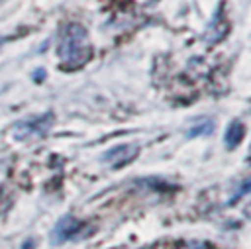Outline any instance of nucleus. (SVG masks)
Masks as SVG:
<instances>
[{"instance_id": "f257e3e1", "label": "nucleus", "mask_w": 251, "mask_h": 249, "mask_svg": "<svg viewBox=\"0 0 251 249\" xmlns=\"http://www.w3.org/2000/svg\"><path fill=\"white\" fill-rule=\"evenodd\" d=\"M94 55L88 33L80 24H67L61 31L59 41V59L61 67L67 71H75L84 67Z\"/></svg>"}, {"instance_id": "f03ea898", "label": "nucleus", "mask_w": 251, "mask_h": 249, "mask_svg": "<svg viewBox=\"0 0 251 249\" xmlns=\"http://www.w3.org/2000/svg\"><path fill=\"white\" fill-rule=\"evenodd\" d=\"M51 124H53V114H43L39 118H33V120H25V122L16 124L14 129H12V135L16 139H22V141L37 139V137H43L49 131Z\"/></svg>"}, {"instance_id": "7ed1b4c3", "label": "nucleus", "mask_w": 251, "mask_h": 249, "mask_svg": "<svg viewBox=\"0 0 251 249\" xmlns=\"http://www.w3.org/2000/svg\"><path fill=\"white\" fill-rule=\"evenodd\" d=\"M90 227L80 224L78 220H75L73 216H65L63 220H59V224L55 225L53 229V243H63V241H69V239H75L78 237L82 231H88Z\"/></svg>"}, {"instance_id": "20e7f679", "label": "nucleus", "mask_w": 251, "mask_h": 249, "mask_svg": "<svg viewBox=\"0 0 251 249\" xmlns=\"http://www.w3.org/2000/svg\"><path fill=\"white\" fill-rule=\"evenodd\" d=\"M137 155V145H118L114 149H110L104 155V163H108L110 167L118 169L129 161H133V157Z\"/></svg>"}, {"instance_id": "39448f33", "label": "nucleus", "mask_w": 251, "mask_h": 249, "mask_svg": "<svg viewBox=\"0 0 251 249\" xmlns=\"http://www.w3.org/2000/svg\"><path fill=\"white\" fill-rule=\"evenodd\" d=\"M226 31H227V24L218 16V18L210 24V27H208V31H206V41L216 43V41H220V39L226 35Z\"/></svg>"}, {"instance_id": "423d86ee", "label": "nucleus", "mask_w": 251, "mask_h": 249, "mask_svg": "<svg viewBox=\"0 0 251 249\" xmlns=\"http://www.w3.org/2000/svg\"><path fill=\"white\" fill-rule=\"evenodd\" d=\"M243 133H245L243 125H241L239 122H233V124L227 127V133H226V145H227L229 149L235 147V145L243 139Z\"/></svg>"}, {"instance_id": "0eeeda50", "label": "nucleus", "mask_w": 251, "mask_h": 249, "mask_svg": "<svg viewBox=\"0 0 251 249\" xmlns=\"http://www.w3.org/2000/svg\"><path fill=\"white\" fill-rule=\"evenodd\" d=\"M200 125H204V127H192L190 131H188V135H198V133H210L212 129H214V124L210 122V120H206L204 124H200Z\"/></svg>"}, {"instance_id": "6e6552de", "label": "nucleus", "mask_w": 251, "mask_h": 249, "mask_svg": "<svg viewBox=\"0 0 251 249\" xmlns=\"http://www.w3.org/2000/svg\"><path fill=\"white\" fill-rule=\"evenodd\" d=\"M178 249H208L204 243H198V241H190V243H184V245H180Z\"/></svg>"}, {"instance_id": "1a4fd4ad", "label": "nucleus", "mask_w": 251, "mask_h": 249, "mask_svg": "<svg viewBox=\"0 0 251 249\" xmlns=\"http://www.w3.org/2000/svg\"><path fill=\"white\" fill-rule=\"evenodd\" d=\"M0 45H2V39H0Z\"/></svg>"}, {"instance_id": "9d476101", "label": "nucleus", "mask_w": 251, "mask_h": 249, "mask_svg": "<svg viewBox=\"0 0 251 249\" xmlns=\"http://www.w3.org/2000/svg\"><path fill=\"white\" fill-rule=\"evenodd\" d=\"M0 2H2V0H0Z\"/></svg>"}]
</instances>
